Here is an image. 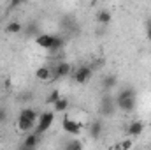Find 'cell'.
I'll return each instance as SVG.
<instances>
[{"instance_id": "obj_1", "label": "cell", "mask_w": 151, "mask_h": 150, "mask_svg": "<svg viewBox=\"0 0 151 150\" xmlns=\"http://www.w3.org/2000/svg\"><path fill=\"white\" fill-rule=\"evenodd\" d=\"M114 101H116V106L118 110L123 113H132L137 106V99H135V90L130 88V87H125L121 88L116 95H114Z\"/></svg>"}, {"instance_id": "obj_2", "label": "cell", "mask_w": 151, "mask_h": 150, "mask_svg": "<svg viewBox=\"0 0 151 150\" xmlns=\"http://www.w3.org/2000/svg\"><path fill=\"white\" fill-rule=\"evenodd\" d=\"M118 110V106H116V101H114L113 95H109V92H106L104 95H102V99H100V104H99V113L104 117V118H107V117H113L114 113Z\"/></svg>"}, {"instance_id": "obj_3", "label": "cell", "mask_w": 151, "mask_h": 150, "mask_svg": "<svg viewBox=\"0 0 151 150\" xmlns=\"http://www.w3.org/2000/svg\"><path fill=\"white\" fill-rule=\"evenodd\" d=\"M55 122V111H44L39 115L37 118V124H35V133L37 134H44L47 133V129L53 125Z\"/></svg>"}, {"instance_id": "obj_4", "label": "cell", "mask_w": 151, "mask_h": 150, "mask_svg": "<svg viewBox=\"0 0 151 150\" xmlns=\"http://www.w3.org/2000/svg\"><path fill=\"white\" fill-rule=\"evenodd\" d=\"M91 76H93V69H91L90 66H79L74 73H72L74 81H76V83H79V85L88 83V81L91 79Z\"/></svg>"}, {"instance_id": "obj_5", "label": "cell", "mask_w": 151, "mask_h": 150, "mask_svg": "<svg viewBox=\"0 0 151 150\" xmlns=\"http://www.w3.org/2000/svg\"><path fill=\"white\" fill-rule=\"evenodd\" d=\"M62 129H63L67 134H70V136H79V134H81V125H79V122H76V120L69 118V117H63V120H62Z\"/></svg>"}, {"instance_id": "obj_6", "label": "cell", "mask_w": 151, "mask_h": 150, "mask_svg": "<svg viewBox=\"0 0 151 150\" xmlns=\"http://www.w3.org/2000/svg\"><path fill=\"white\" fill-rule=\"evenodd\" d=\"M69 74H70V64L65 62V60L58 62L53 67V81L55 79H60V78H65V76H69Z\"/></svg>"}, {"instance_id": "obj_7", "label": "cell", "mask_w": 151, "mask_h": 150, "mask_svg": "<svg viewBox=\"0 0 151 150\" xmlns=\"http://www.w3.org/2000/svg\"><path fill=\"white\" fill-rule=\"evenodd\" d=\"M53 41H55V36L53 34H39L37 37H35V44H37L39 48L49 51L51 46H53Z\"/></svg>"}, {"instance_id": "obj_8", "label": "cell", "mask_w": 151, "mask_h": 150, "mask_svg": "<svg viewBox=\"0 0 151 150\" xmlns=\"http://www.w3.org/2000/svg\"><path fill=\"white\" fill-rule=\"evenodd\" d=\"M88 133H90V136H91L93 140H99V138L102 136V133H104V124H102V120H93V122H90Z\"/></svg>"}, {"instance_id": "obj_9", "label": "cell", "mask_w": 151, "mask_h": 150, "mask_svg": "<svg viewBox=\"0 0 151 150\" xmlns=\"http://www.w3.org/2000/svg\"><path fill=\"white\" fill-rule=\"evenodd\" d=\"M35 78L39 81H53V67L49 66H40L35 71Z\"/></svg>"}, {"instance_id": "obj_10", "label": "cell", "mask_w": 151, "mask_h": 150, "mask_svg": "<svg viewBox=\"0 0 151 150\" xmlns=\"http://www.w3.org/2000/svg\"><path fill=\"white\" fill-rule=\"evenodd\" d=\"M116 85H118V78L114 74H106L102 78V81H100V87H102L104 92H111Z\"/></svg>"}, {"instance_id": "obj_11", "label": "cell", "mask_w": 151, "mask_h": 150, "mask_svg": "<svg viewBox=\"0 0 151 150\" xmlns=\"http://www.w3.org/2000/svg\"><path fill=\"white\" fill-rule=\"evenodd\" d=\"M142 131H144V124H142L141 120H134V122H130V125H128V136H130V138H137V136H141Z\"/></svg>"}, {"instance_id": "obj_12", "label": "cell", "mask_w": 151, "mask_h": 150, "mask_svg": "<svg viewBox=\"0 0 151 150\" xmlns=\"http://www.w3.org/2000/svg\"><path fill=\"white\" fill-rule=\"evenodd\" d=\"M39 143H40V134L34 131L23 140V149H35V147H39Z\"/></svg>"}, {"instance_id": "obj_13", "label": "cell", "mask_w": 151, "mask_h": 150, "mask_svg": "<svg viewBox=\"0 0 151 150\" xmlns=\"http://www.w3.org/2000/svg\"><path fill=\"white\" fill-rule=\"evenodd\" d=\"M35 124L37 122H32L28 118H23V117H18V129L23 131V133H30L35 129Z\"/></svg>"}, {"instance_id": "obj_14", "label": "cell", "mask_w": 151, "mask_h": 150, "mask_svg": "<svg viewBox=\"0 0 151 150\" xmlns=\"http://www.w3.org/2000/svg\"><path fill=\"white\" fill-rule=\"evenodd\" d=\"M21 32H23V23H19V21H9L5 25V34L16 36V34H21Z\"/></svg>"}, {"instance_id": "obj_15", "label": "cell", "mask_w": 151, "mask_h": 150, "mask_svg": "<svg viewBox=\"0 0 151 150\" xmlns=\"http://www.w3.org/2000/svg\"><path fill=\"white\" fill-rule=\"evenodd\" d=\"M111 20H113V16H111V12H109L107 9H100V11L97 12V23H100V25H109Z\"/></svg>"}, {"instance_id": "obj_16", "label": "cell", "mask_w": 151, "mask_h": 150, "mask_svg": "<svg viewBox=\"0 0 151 150\" xmlns=\"http://www.w3.org/2000/svg\"><path fill=\"white\" fill-rule=\"evenodd\" d=\"M18 117H23V118H28V120H32V122H37L39 118V113L34 110V108H23Z\"/></svg>"}, {"instance_id": "obj_17", "label": "cell", "mask_w": 151, "mask_h": 150, "mask_svg": "<svg viewBox=\"0 0 151 150\" xmlns=\"http://www.w3.org/2000/svg\"><path fill=\"white\" fill-rule=\"evenodd\" d=\"M23 34H25L27 37H32V36H35V37H37L39 34H40V32H39V25L35 23V21L28 23V25H27V28L23 27Z\"/></svg>"}, {"instance_id": "obj_18", "label": "cell", "mask_w": 151, "mask_h": 150, "mask_svg": "<svg viewBox=\"0 0 151 150\" xmlns=\"http://www.w3.org/2000/svg\"><path fill=\"white\" fill-rule=\"evenodd\" d=\"M53 108H55V113H62V111H67V108H69V101L65 99V97H60L55 104H53Z\"/></svg>"}, {"instance_id": "obj_19", "label": "cell", "mask_w": 151, "mask_h": 150, "mask_svg": "<svg viewBox=\"0 0 151 150\" xmlns=\"http://www.w3.org/2000/svg\"><path fill=\"white\" fill-rule=\"evenodd\" d=\"M63 44H65V39L62 37V36H55V41H53V46H51L49 53H56V51H60V50L63 48Z\"/></svg>"}, {"instance_id": "obj_20", "label": "cell", "mask_w": 151, "mask_h": 150, "mask_svg": "<svg viewBox=\"0 0 151 150\" xmlns=\"http://www.w3.org/2000/svg\"><path fill=\"white\" fill-rule=\"evenodd\" d=\"M60 97H62L60 90H56V88H55V90H51V92L47 94V97H46V104H51V106H53V104H55Z\"/></svg>"}, {"instance_id": "obj_21", "label": "cell", "mask_w": 151, "mask_h": 150, "mask_svg": "<svg viewBox=\"0 0 151 150\" xmlns=\"http://www.w3.org/2000/svg\"><path fill=\"white\" fill-rule=\"evenodd\" d=\"M65 149L67 150H81L83 149V143H81V141H79V140H70V141H67V143H65Z\"/></svg>"}, {"instance_id": "obj_22", "label": "cell", "mask_w": 151, "mask_h": 150, "mask_svg": "<svg viewBox=\"0 0 151 150\" xmlns=\"http://www.w3.org/2000/svg\"><path fill=\"white\" fill-rule=\"evenodd\" d=\"M23 4H25V0H11V2H9V7H11V9H16V7L23 5Z\"/></svg>"}, {"instance_id": "obj_23", "label": "cell", "mask_w": 151, "mask_h": 150, "mask_svg": "<svg viewBox=\"0 0 151 150\" xmlns=\"http://www.w3.org/2000/svg\"><path fill=\"white\" fill-rule=\"evenodd\" d=\"M7 111H5V108H0V124H5L7 122Z\"/></svg>"}, {"instance_id": "obj_24", "label": "cell", "mask_w": 151, "mask_h": 150, "mask_svg": "<svg viewBox=\"0 0 151 150\" xmlns=\"http://www.w3.org/2000/svg\"><path fill=\"white\" fill-rule=\"evenodd\" d=\"M118 147H119V149H130V147H132V141H130V140H127V141H123V143H119Z\"/></svg>"}, {"instance_id": "obj_25", "label": "cell", "mask_w": 151, "mask_h": 150, "mask_svg": "<svg viewBox=\"0 0 151 150\" xmlns=\"http://www.w3.org/2000/svg\"><path fill=\"white\" fill-rule=\"evenodd\" d=\"M146 37L151 41V27H150V28H146Z\"/></svg>"}, {"instance_id": "obj_26", "label": "cell", "mask_w": 151, "mask_h": 150, "mask_svg": "<svg viewBox=\"0 0 151 150\" xmlns=\"http://www.w3.org/2000/svg\"><path fill=\"white\" fill-rule=\"evenodd\" d=\"M79 2H84V0H79Z\"/></svg>"}]
</instances>
